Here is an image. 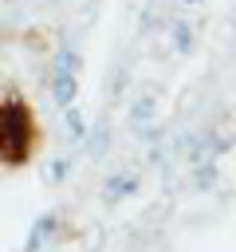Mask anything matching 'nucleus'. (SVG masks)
<instances>
[{"mask_svg":"<svg viewBox=\"0 0 236 252\" xmlns=\"http://www.w3.org/2000/svg\"><path fill=\"white\" fill-rule=\"evenodd\" d=\"M31 142H35V126H31V110L12 98L0 102V161L20 165L31 158Z\"/></svg>","mask_w":236,"mask_h":252,"instance_id":"f257e3e1","label":"nucleus"},{"mask_svg":"<svg viewBox=\"0 0 236 252\" xmlns=\"http://www.w3.org/2000/svg\"><path fill=\"white\" fill-rule=\"evenodd\" d=\"M138 185H142L138 169H114V173L102 181L98 197H102V205H106V209H114V205H122L126 197H134V193H138Z\"/></svg>","mask_w":236,"mask_h":252,"instance_id":"f03ea898","label":"nucleus"},{"mask_svg":"<svg viewBox=\"0 0 236 252\" xmlns=\"http://www.w3.org/2000/svg\"><path fill=\"white\" fill-rule=\"evenodd\" d=\"M157 114H161V94H157V87H142V91L126 102V122H130V130H134V126H146V122H157Z\"/></svg>","mask_w":236,"mask_h":252,"instance_id":"7ed1b4c3","label":"nucleus"},{"mask_svg":"<svg viewBox=\"0 0 236 252\" xmlns=\"http://www.w3.org/2000/svg\"><path fill=\"white\" fill-rule=\"evenodd\" d=\"M63 232V217L59 213H39L28 228V240H24V252H43L47 244H55Z\"/></svg>","mask_w":236,"mask_h":252,"instance_id":"20e7f679","label":"nucleus"},{"mask_svg":"<svg viewBox=\"0 0 236 252\" xmlns=\"http://www.w3.org/2000/svg\"><path fill=\"white\" fill-rule=\"evenodd\" d=\"M110 142H114V130H110L106 118L90 122L87 134H83V146H87V158H90V161H102V158L110 154Z\"/></svg>","mask_w":236,"mask_h":252,"instance_id":"39448f33","label":"nucleus"},{"mask_svg":"<svg viewBox=\"0 0 236 252\" xmlns=\"http://www.w3.org/2000/svg\"><path fill=\"white\" fill-rule=\"evenodd\" d=\"M165 35H169V47H173V55H193V47H197V28H193L185 16L169 20Z\"/></svg>","mask_w":236,"mask_h":252,"instance_id":"423d86ee","label":"nucleus"},{"mask_svg":"<svg viewBox=\"0 0 236 252\" xmlns=\"http://www.w3.org/2000/svg\"><path fill=\"white\" fill-rule=\"evenodd\" d=\"M51 102L63 110L71 102H79V75L71 71H51Z\"/></svg>","mask_w":236,"mask_h":252,"instance_id":"0eeeda50","label":"nucleus"},{"mask_svg":"<svg viewBox=\"0 0 236 252\" xmlns=\"http://www.w3.org/2000/svg\"><path fill=\"white\" fill-rule=\"evenodd\" d=\"M71 169H75V158H71V154H51V158L43 161V181H47V185H63V181L71 177Z\"/></svg>","mask_w":236,"mask_h":252,"instance_id":"6e6552de","label":"nucleus"},{"mask_svg":"<svg viewBox=\"0 0 236 252\" xmlns=\"http://www.w3.org/2000/svg\"><path fill=\"white\" fill-rule=\"evenodd\" d=\"M87 126H90V118H87V114L79 110V102L63 106V130H67V138H71V142H83Z\"/></svg>","mask_w":236,"mask_h":252,"instance_id":"1a4fd4ad","label":"nucleus"},{"mask_svg":"<svg viewBox=\"0 0 236 252\" xmlns=\"http://www.w3.org/2000/svg\"><path fill=\"white\" fill-rule=\"evenodd\" d=\"M55 71H71V75H79V71H83V51H79L75 43H63V47L55 51Z\"/></svg>","mask_w":236,"mask_h":252,"instance_id":"9d476101","label":"nucleus"}]
</instances>
